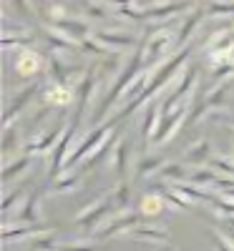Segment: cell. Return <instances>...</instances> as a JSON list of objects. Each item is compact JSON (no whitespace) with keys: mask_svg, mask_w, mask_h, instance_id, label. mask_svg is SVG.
I'll list each match as a JSON object with an SVG mask.
<instances>
[{"mask_svg":"<svg viewBox=\"0 0 234 251\" xmlns=\"http://www.w3.org/2000/svg\"><path fill=\"white\" fill-rule=\"evenodd\" d=\"M76 126L78 121L71 118V123L66 126V131H63V136L58 138L56 149H53V156H51V169H48V176L51 181L58 178V174H63V169H66V161L71 156V149H73V138H76Z\"/></svg>","mask_w":234,"mask_h":251,"instance_id":"obj_1","label":"cell"},{"mask_svg":"<svg viewBox=\"0 0 234 251\" xmlns=\"http://www.w3.org/2000/svg\"><path fill=\"white\" fill-rule=\"evenodd\" d=\"M172 46H176V35H172L169 30L148 35L144 40V68H154L156 63L172 50Z\"/></svg>","mask_w":234,"mask_h":251,"instance_id":"obj_2","label":"cell"},{"mask_svg":"<svg viewBox=\"0 0 234 251\" xmlns=\"http://www.w3.org/2000/svg\"><path fill=\"white\" fill-rule=\"evenodd\" d=\"M194 83H197V68H194V66H189L186 73L181 75V80L176 83V88L169 93L166 100L161 103V113H172V111H176V108H179V103H181L184 98L191 96V91H194Z\"/></svg>","mask_w":234,"mask_h":251,"instance_id":"obj_3","label":"cell"},{"mask_svg":"<svg viewBox=\"0 0 234 251\" xmlns=\"http://www.w3.org/2000/svg\"><path fill=\"white\" fill-rule=\"evenodd\" d=\"M114 208V199H111V194H106V196H98V199H93L83 211L76 216V224H81L83 228H93L106 214H109Z\"/></svg>","mask_w":234,"mask_h":251,"instance_id":"obj_4","label":"cell"},{"mask_svg":"<svg viewBox=\"0 0 234 251\" xmlns=\"http://www.w3.org/2000/svg\"><path fill=\"white\" fill-rule=\"evenodd\" d=\"M186 113H189V106H179V108L172 111V113H161L159 128H156L151 143H166L169 138H172V136L179 131V126L186 123Z\"/></svg>","mask_w":234,"mask_h":251,"instance_id":"obj_5","label":"cell"},{"mask_svg":"<svg viewBox=\"0 0 234 251\" xmlns=\"http://www.w3.org/2000/svg\"><path fill=\"white\" fill-rule=\"evenodd\" d=\"M43 71V55L35 53L33 48H18L15 55V73L20 78H35Z\"/></svg>","mask_w":234,"mask_h":251,"instance_id":"obj_6","label":"cell"},{"mask_svg":"<svg viewBox=\"0 0 234 251\" xmlns=\"http://www.w3.org/2000/svg\"><path fill=\"white\" fill-rule=\"evenodd\" d=\"M141 219H144L141 211H123L121 216L111 219L109 224L101 228V231H98V239H114V236H118V234H129Z\"/></svg>","mask_w":234,"mask_h":251,"instance_id":"obj_7","label":"cell"},{"mask_svg":"<svg viewBox=\"0 0 234 251\" xmlns=\"http://www.w3.org/2000/svg\"><path fill=\"white\" fill-rule=\"evenodd\" d=\"M40 98H43V106H53V108H66L71 106V103L76 100V91L68 86V83H51L48 88H43V93H40Z\"/></svg>","mask_w":234,"mask_h":251,"instance_id":"obj_8","label":"cell"},{"mask_svg":"<svg viewBox=\"0 0 234 251\" xmlns=\"http://www.w3.org/2000/svg\"><path fill=\"white\" fill-rule=\"evenodd\" d=\"M93 91H96V66H91L86 73H83V78H81V83H78V88H76V100H78L76 116H73L76 121H81L83 111L88 108V100H91Z\"/></svg>","mask_w":234,"mask_h":251,"instance_id":"obj_9","label":"cell"},{"mask_svg":"<svg viewBox=\"0 0 234 251\" xmlns=\"http://www.w3.org/2000/svg\"><path fill=\"white\" fill-rule=\"evenodd\" d=\"M63 131H66V126H63V123H56L48 133H43V136H38V138L28 141V146H26V151H23V153L38 156V153H48V151H53V149H56V143H58V138L63 136Z\"/></svg>","mask_w":234,"mask_h":251,"instance_id":"obj_10","label":"cell"},{"mask_svg":"<svg viewBox=\"0 0 234 251\" xmlns=\"http://www.w3.org/2000/svg\"><path fill=\"white\" fill-rule=\"evenodd\" d=\"M38 93H43V91H40V83H38V80H35V83H30V86H28L23 93H18V96L10 100V106L5 108V126H13L15 116H18L20 111H23V108L28 106V103H30Z\"/></svg>","mask_w":234,"mask_h":251,"instance_id":"obj_11","label":"cell"},{"mask_svg":"<svg viewBox=\"0 0 234 251\" xmlns=\"http://www.w3.org/2000/svg\"><path fill=\"white\" fill-rule=\"evenodd\" d=\"M186 5H189L186 0H181V3H166V5H148V8H141V20H169L176 13H184Z\"/></svg>","mask_w":234,"mask_h":251,"instance_id":"obj_12","label":"cell"},{"mask_svg":"<svg viewBox=\"0 0 234 251\" xmlns=\"http://www.w3.org/2000/svg\"><path fill=\"white\" fill-rule=\"evenodd\" d=\"M169 206V199H166V194H159V191H148V194H144L141 196V203H139V211H141V216L144 219H154V216H159L164 208Z\"/></svg>","mask_w":234,"mask_h":251,"instance_id":"obj_13","label":"cell"},{"mask_svg":"<svg viewBox=\"0 0 234 251\" xmlns=\"http://www.w3.org/2000/svg\"><path fill=\"white\" fill-rule=\"evenodd\" d=\"M53 25L58 28V30H63L66 35H71L73 40H86L88 35H91V28H88V23H83V20H76V18H60V20H53Z\"/></svg>","mask_w":234,"mask_h":251,"instance_id":"obj_14","label":"cell"},{"mask_svg":"<svg viewBox=\"0 0 234 251\" xmlns=\"http://www.w3.org/2000/svg\"><path fill=\"white\" fill-rule=\"evenodd\" d=\"M43 35H46V40H48V46L56 48V50H76V48L81 46L78 40H73L71 35H66L63 30H58L53 23L43 28Z\"/></svg>","mask_w":234,"mask_h":251,"instance_id":"obj_15","label":"cell"},{"mask_svg":"<svg viewBox=\"0 0 234 251\" xmlns=\"http://www.w3.org/2000/svg\"><path fill=\"white\" fill-rule=\"evenodd\" d=\"M126 236L141 239V241H148V244H166L169 241V231L161 226H134Z\"/></svg>","mask_w":234,"mask_h":251,"instance_id":"obj_16","label":"cell"},{"mask_svg":"<svg viewBox=\"0 0 234 251\" xmlns=\"http://www.w3.org/2000/svg\"><path fill=\"white\" fill-rule=\"evenodd\" d=\"M96 40H101L103 46H109L114 50H123V48L136 46V38L131 33H114V30H98Z\"/></svg>","mask_w":234,"mask_h":251,"instance_id":"obj_17","label":"cell"},{"mask_svg":"<svg viewBox=\"0 0 234 251\" xmlns=\"http://www.w3.org/2000/svg\"><path fill=\"white\" fill-rule=\"evenodd\" d=\"M48 228L40 224V226H13L5 221V228H3V239L5 244H10L13 239H28V236H38V234H46Z\"/></svg>","mask_w":234,"mask_h":251,"instance_id":"obj_18","label":"cell"},{"mask_svg":"<svg viewBox=\"0 0 234 251\" xmlns=\"http://www.w3.org/2000/svg\"><path fill=\"white\" fill-rule=\"evenodd\" d=\"M78 186H81V174H76V171H63L60 178H53V181H51L48 194H68V191H76Z\"/></svg>","mask_w":234,"mask_h":251,"instance_id":"obj_19","label":"cell"},{"mask_svg":"<svg viewBox=\"0 0 234 251\" xmlns=\"http://www.w3.org/2000/svg\"><path fill=\"white\" fill-rule=\"evenodd\" d=\"M73 73H78V68H71L68 63H63L58 55H51V58H48V75H51V80H56V83H68V78H71Z\"/></svg>","mask_w":234,"mask_h":251,"instance_id":"obj_20","label":"cell"},{"mask_svg":"<svg viewBox=\"0 0 234 251\" xmlns=\"http://www.w3.org/2000/svg\"><path fill=\"white\" fill-rule=\"evenodd\" d=\"M159 121H161V106H159V103H151L148 111H146V116H144V123H141V131H144L146 143L154 141V133L159 128Z\"/></svg>","mask_w":234,"mask_h":251,"instance_id":"obj_21","label":"cell"},{"mask_svg":"<svg viewBox=\"0 0 234 251\" xmlns=\"http://www.w3.org/2000/svg\"><path fill=\"white\" fill-rule=\"evenodd\" d=\"M209 158H211V143H209V141H199V143H194V146H191V149L184 153V161H186L189 166L209 163Z\"/></svg>","mask_w":234,"mask_h":251,"instance_id":"obj_22","label":"cell"},{"mask_svg":"<svg viewBox=\"0 0 234 251\" xmlns=\"http://www.w3.org/2000/svg\"><path fill=\"white\" fill-rule=\"evenodd\" d=\"M206 15V10H202V8H197L194 13H191L186 20H184V25L179 28V33H176V46H186L189 43V38H191V33L197 30V25L202 23V18Z\"/></svg>","mask_w":234,"mask_h":251,"instance_id":"obj_23","label":"cell"},{"mask_svg":"<svg viewBox=\"0 0 234 251\" xmlns=\"http://www.w3.org/2000/svg\"><path fill=\"white\" fill-rule=\"evenodd\" d=\"M38 191H33V194H28L26 196V201H23V208L18 211V224H35L38 221V211H35V206H38Z\"/></svg>","mask_w":234,"mask_h":251,"instance_id":"obj_24","label":"cell"},{"mask_svg":"<svg viewBox=\"0 0 234 251\" xmlns=\"http://www.w3.org/2000/svg\"><path fill=\"white\" fill-rule=\"evenodd\" d=\"M30 163H33V156H30V153H23V156H18L13 163H8L5 169H3V178H5V183H10L18 174H26V171L30 169Z\"/></svg>","mask_w":234,"mask_h":251,"instance_id":"obj_25","label":"cell"},{"mask_svg":"<svg viewBox=\"0 0 234 251\" xmlns=\"http://www.w3.org/2000/svg\"><path fill=\"white\" fill-rule=\"evenodd\" d=\"M114 149H116V136H114V131H111L109 136H106V141H103V143L98 146V149H96V151L86 158V166H83V169H93V166H96L98 161H103V158L109 156Z\"/></svg>","mask_w":234,"mask_h":251,"instance_id":"obj_26","label":"cell"},{"mask_svg":"<svg viewBox=\"0 0 234 251\" xmlns=\"http://www.w3.org/2000/svg\"><path fill=\"white\" fill-rule=\"evenodd\" d=\"M164 158L161 156H144L141 161H139V166H136V176L139 178H146V176H151V174H156V171H161L164 169Z\"/></svg>","mask_w":234,"mask_h":251,"instance_id":"obj_27","label":"cell"},{"mask_svg":"<svg viewBox=\"0 0 234 251\" xmlns=\"http://www.w3.org/2000/svg\"><path fill=\"white\" fill-rule=\"evenodd\" d=\"M189 171H191V166L184 161V163H164V169L159 174L169 181H189Z\"/></svg>","mask_w":234,"mask_h":251,"instance_id":"obj_28","label":"cell"},{"mask_svg":"<svg viewBox=\"0 0 234 251\" xmlns=\"http://www.w3.org/2000/svg\"><path fill=\"white\" fill-rule=\"evenodd\" d=\"M129 156H131V141L116 143V161H114V166H116V174L118 176H123L126 169H129Z\"/></svg>","mask_w":234,"mask_h":251,"instance_id":"obj_29","label":"cell"},{"mask_svg":"<svg viewBox=\"0 0 234 251\" xmlns=\"http://www.w3.org/2000/svg\"><path fill=\"white\" fill-rule=\"evenodd\" d=\"M209 113H211V108H209L206 98H194V100H191V106H189V113H186V126L202 121V118L209 116Z\"/></svg>","mask_w":234,"mask_h":251,"instance_id":"obj_30","label":"cell"},{"mask_svg":"<svg viewBox=\"0 0 234 251\" xmlns=\"http://www.w3.org/2000/svg\"><path fill=\"white\" fill-rule=\"evenodd\" d=\"M219 178V174L211 169H191L189 171V181L191 183H197V186H214V181Z\"/></svg>","mask_w":234,"mask_h":251,"instance_id":"obj_31","label":"cell"},{"mask_svg":"<svg viewBox=\"0 0 234 251\" xmlns=\"http://www.w3.org/2000/svg\"><path fill=\"white\" fill-rule=\"evenodd\" d=\"M229 86H232V83H229V80H224L222 86H214V88H211V91L204 96L211 111H217V108L222 106V103H224V98H227V93H229Z\"/></svg>","mask_w":234,"mask_h":251,"instance_id":"obj_32","label":"cell"},{"mask_svg":"<svg viewBox=\"0 0 234 251\" xmlns=\"http://www.w3.org/2000/svg\"><path fill=\"white\" fill-rule=\"evenodd\" d=\"M111 199H114V206H116V208L126 211V206L131 203V186H129V183H121V186H116L114 191H111Z\"/></svg>","mask_w":234,"mask_h":251,"instance_id":"obj_33","label":"cell"},{"mask_svg":"<svg viewBox=\"0 0 234 251\" xmlns=\"http://www.w3.org/2000/svg\"><path fill=\"white\" fill-rule=\"evenodd\" d=\"M206 15H234V0H211Z\"/></svg>","mask_w":234,"mask_h":251,"instance_id":"obj_34","label":"cell"},{"mask_svg":"<svg viewBox=\"0 0 234 251\" xmlns=\"http://www.w3.org/2000/svg\"><path fill=\"white\" fill-rule=\"evenodd\" d=\"M209 166L214 169L219 176H232L234 178V163L229 161V158H224V156H211L209 158Z\"/></svg>","mask_w":234,"mask_h":251,"instance_id":"obj_35","label":"cell"},{"mask_svg":"<svg viewBox=\"0 0 234 251\" xmlns=\"http://www.w3.org/2000/svg\"><path fill=\"white\" fill-rule=\"evenodd\" d=\"M33 46V35H10V33H3V48H28Z\"/></svg>","mask_w":234,"mask_h":251,"instance_id":"obj_36","label":"cell"},{"mask_svg":"<svg viewBox=\"0 0 234 251\" xmlns=\"http://www.w3.org/2000/svg\"><path fill=\"white\" fill-rule=\"evenodd\" d=\"M3 146H5V158H10V153H13V149L18 146V133H15V128L13 126H5V133H3Z\"/></svg>","mask_w":234,"mask_h":251,"instance_id":"obj_37","label":"cell"},{"mask_svg":"<svg viewBox=\"0 0 234 251\" xmlns=\"http://www.w3.org/2000/svg\"><path fill=\"white\" fill-rule=\"evenodd\" d=\"M13 8L18 10L20 18H26V20L33 18V10H30V3H28V0H13Z\"/></svg>","mask_w":234,"mask_h":251,"instance_id":"obj_38","label":"cell"},{"mask_svg":"<svg viewBox=\"0 0 234 251\" xmlns=\"http://www.w3.org/2000/svg\"><path fill=\"white\" fill-rule=\"evenodd\" d=\"M86 15L88 18H106V8L101 3H91V0H86Z\"/></svg>","mask_w":234,"mask_h":251,"instance_id":"obj_39","label":"cell"},{"mask_svg":"<svg viewBox=\"0 0 234 251\" xmlns=\"http://www.w3.org/2000/svg\"><path fill=\"white\" fill-rule=\"evenodd\" d=\"M53 239H56V236H53L51 231H48V234H46L43 239H40V236H38V239L33 241V246H35V251H48V249L53 246Z\"/></svg>","mask_w":234,"mask_h":251,"instance_id":"obj_40","label":"cell"},{"mask_svg":"<svg viewBox=\"0 0 234 251\" xmlns=\"http://www.w3.org/2000/svg\"><path fill=\"white\" fill-rule=\"evenodd\" d=\"M58 251H98L93 244H73V246H58Z\"/></svg>","mask_w":234,"mask_h":251,"instance_id":"obj_41","label":"cell"},{"mask_svg":"<svg viewBox=\"0 0 234 251\" xmlns=\"http://www.w3.org/2000/svg\"><path fill=\"white\" fill-rule=\"evenodd\" d=\"M211 239H214V246H217V251H234V246L224 239V236H219V234H214V236H211Z\"/></svg>","mask_w":234,"mask_h":251,"instance_id":"obj_42","label":"cell"},{"mask_svg":"<svg viewBox=\"0 0 234 251\" xmlns=\"http://www.w3.org/2000/svg\"><path fill=\"white\" fill-rule=\"evenodd\" d=\"M151 3H154V0H139V5H146V8L151 5Z\"/></svg>","mask_w":234,"mask_h":251,"instance_id":"obj_43","label":"cell"}]
</instances>
